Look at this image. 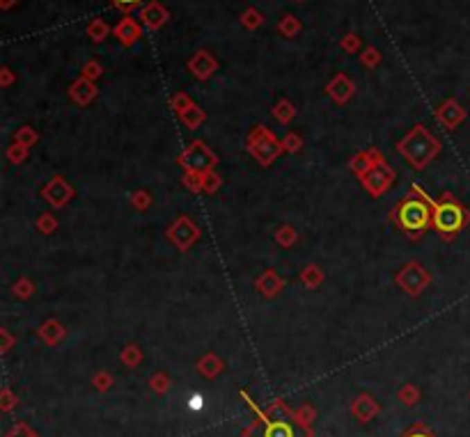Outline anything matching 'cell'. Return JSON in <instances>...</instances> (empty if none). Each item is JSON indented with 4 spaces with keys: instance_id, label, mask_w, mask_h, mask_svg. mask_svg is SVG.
Listing matches in <instances>:
<instances>
[{
    "instance_id": "6da1fadb",
    "label": "cell",
    "mask_w": 470,
    "mask_h": 437,
    "mask_svg": "<svg viewBox=\"0 0 470 437\" xmlns=\"http://www.w3.org/2000/svg\"><path fill=\"white\" fill-rule=\"evenodd\" d=\"M397 222L408 233H420L429 224V206L422 199H404L397 208Z\"/></svg>"
},
{
    "instance_id": "7a4b0ae2",
    "label": "cell",
    "mask_w": 470,
    "mask_h": 437,
    "mask_svg": "<svg viewBox=\"0 0 470 437\" xmlns=\"http://www.w3.org/2000/svg\"><path fill=\"white\" fill-rule=\"evenodd\" d=\"M464 208L459 204H454V202H443V204H438L436 211H434V224L438 231L447 233V236H452V233H457L461 227H464Z\"/></svg>"
},
{
    "instance_id": "3957f363",
    "label": "cell",
    "mask_w": 470,
    "mask_h": 437,
    "mask_svg": "<svg viewBox=\"0 0 470 437\" xmlns=\"http://www.w3.org/2000/svg\"><path fill=\"white\" fill-rule=\"evenodd\" d=\"M140 19H143V24L147 28L156 30V28H161L163 24H166L168 12L163 10L159 3H149L147 7H143V10H140Z\"/></svg>"
},
{
    "instance_id": "277c9868",
    "label": "cell",
    "mask_w": 470,
    "mask_h": 437,
    "mask_svg": "<svg viewBox=\"0 0 470 437\" xmlns=\"http://www.w3.org/2000/svg\"><path fill=\"white\" fill-rule=\"evenodd\" d=\"M115 35L119 37V42L129 46V44H133L140 37V28H138V24L133 19H124L122 24L115 28Z\"/></svg>"
},
{
    "instance_id": "5b68a950",
    "label": "cell",
    "mask_w": 470,
    "mask_h": 437,
    "mask_svg": "<svg viewBox=\"0 0 470 437\" xmlns=\"http://www.w3.org/2000/svg\"><path fill=\"white\" fill-rule=\"evenodd\" d=\"M191 69L195 71L200 78H207L209 73L216 69V62L209 57V53H198V55L191 60Z\"/></svg>"
},
{
    "instance_id": "8992f818",
    "label": "cell",
    "mask_w": 470,
    "mask_h": 437,
    "mask_svg": "<svg viewBox=\"0 0 470 437\" xmlns=\"http://www.w3.org/2000/svg\"><path fill=\"white\" fill-rule=\"evenodd\" d=\"M87 33H89V37H92L94 42H101L103 37L108 35V28H106V24H103V21H94V24L89 26Z\"/></svg>"
},
{
    "instance_id": "52a82bcc",
    "label": "cell",
    "mask_w": 470,
    "mask_h": 437,
    "mask_svg": "<svg viewBox=\"0 0 470 437\" xmlns=\"http://www.w3.org/2000/svg\"><path fill=\"white\" fill-rule=\"evenodd\" d=\"M280 30L287 37H294L298 30H301V24H298V19H294V17H285V21L280 24Z\"/></svg>"
},
{
    "instance_id": "ba28073f",
    "label": "cell",
    "mask_w": 470,
    "mask_h": 437,
    "mask_svg": "<svg viewBox=\"0 0 470 437\" xmlns=\"http://www.w3.org/2000/svg\"><path fill=\"white\" fill-rule=\"evenodd\" d=\"M259 24H262V14L255 12V10H248L243 14V26L245 28H257Z\"/></svg>"
},
{
    "instance_id": "9c48e42d",
    "label": "cell",
    "mask_w": 470,
    "mask_h": 437,
    "mask_svg": "<svg viewBox=\"0 0 470 437\" xmlns=\"http://www.w3.org/2000/svg\"><path fill=\"white\" fill-rule=\"evenodd\" d=\"M363 62H365V64H369V66H372V64H376V62H378V53H376L374 48H367V51H365V55H363Z\"/></svg>"
},
{
    "instance_id": "30bf717a",
    "label": "cell",
    "mask_w": 470,
    "mask_h": 437,
    "mask_svg": "<svg viewBox=\"0 0 470 437\" xmlns=\"http://www.w3.org/2000/svg\"><path fill=\"white\" fill-rule=\"evenodd\" d=\"M113 3L119 7V10H126V12H129L131 7H136V5L140 3V0H113Z\"/></svg>"
},
{
    "instance_id": "8fae6325",
    "label": "cell",
    "mask_w": 470,
    "mask_h": 437,
    "mask_svg": "<svg viewBox=\"0 0 470 437\" xmlns=\"http://www.w3.org/2000/svg\"><path fill=\"white\" fill-rule=\"evenodd\" d=\"M342 46H345L347 51H356L358 48V37L356 35H349L345 42H342Z\"/></svg>"
},
{
    "instance_id": "7c38bea8",
    "label": "cell",
    "mask_w": 470,
    "mask_h": 437,
    "mask_svg": "<svg viewBox=\"0 0 470 437\" xmlns=\"http://www.w3.org/2000/svg\"><path fill=\"white\" fill-rule=\"evenodd\" d=\"M85 73H87V76H92V78H94V76H99V64H94V62H92V64H87V66H85Z\"/></svg>"
},
{
    "instance_id": "4fadbf2b",
    "label": "cell",
    "mask_w": 470,
    "mask_h": 437,
    "mask_svg": "<svg viewBox=\"0 0 470 437\" xmlns=\"http://www.w3.org/2000/svg\"><path fill=\"white\" fill-rule=\"evenodd\" d=\"M14 5V0H3V7H12Z\"/></svg>"
}]
</instances>
